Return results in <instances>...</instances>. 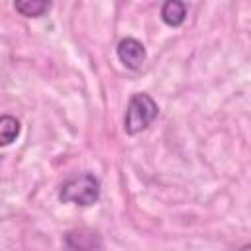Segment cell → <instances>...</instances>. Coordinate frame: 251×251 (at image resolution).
<instances>
[{
	"instance_id": "cell-2",
	"label": "cell",
	"mask_w": 251,
	"mask_h": 251,
	"mask_svg": "<svg viewBox=\"0 0 251 251\" xmlns=\"http://www.w3.org/2000/svg\"><path fill=\"white\" fill-rule=\"evenodd\" d=\"M159 114V106L157 102L145 94V92H137L129 98L127 110H126V120H124V127L129 135H135L139 131H143L145 127H149L155 118Z\"/></svg>"
},
{
	"instance_id": "cell-1",
	"label": "cell",
	"mask_w": 251,
	"mask_h": 251,
	"mask_svg": "<svg viewBox=\"0 0 251 251\" xmlns=\"http://www.w3.org/2000/svg\"><path fill=\"white\" fill-rule=\"evenodd\" d=\"M100 198V180L90 173H80L63 182L59 190V200L65 204L90 206Z\"/></svg>"
},
{
	"instance_id": "cell-3",
	"label": "cell",
	"mask_w": 251,
	"mask_h": 251,
	"mask_svg": "<svg viewBox=\"0 0 251 251\" xmlns=\"http://www.w3.org/2000/svg\"><path fill=\"white\" fill-rule=\"evenodd\" d=\"M118 59L131 71H139L147 59V53H145V47L141 41L133 39V37H126L118 43Z\"/></svg>"
},
{
	"instance_id": "cell-5",
	"label": "cell",
	"mask_w": 251,
	"mask_h": 251,
	"mask_svg": "<svg viewBox=\"0 0 251 251\" xmlns=\"http://www.w3.org/2000/svg\"><path fill=\"white\" fill-rule=\"evenodd\" d=\"M161 18H163V22L167 25L178 27L184 22V18H186V6H184V2H178V0L165 2L163 8H161Z\"/></svg>"
},
{
	"instance_id": "cell-4",
	"label": "cell",
	"mask_w": 251,
	"mask_h": 251,
	"mask_svg": "<svg viewBox=\"0 0 251 251\" xmlns=\"http://www.w3.org/2000/svg\"><path fill=\"white\" fill-rule=\"evenodd\" d=\"M65 245L69 251H100L102 239L96 231L80 227V229H73L65 235Z\"/></svg>"
},
{
	"instance_id": "cell-6",
	"label": "cell",
	"mask_w": 251,
	"mask_h": 251,
	"mask_svg": "<svg viewBox=\"0 0 251 251\" xmlns=\"http://www.w3.org/2000/svg\"><path fill=\"white\" fill-rule=\"evenodd\" d=\"M18 135H20V122L10 114L0 116V147L10 145L12 141H16Z\"/></svg>"
},
{
	"instance_id": "cell-7",
	"label": "cell",
	"mask_w": 251,
	"mask_h": 251,
	"mask_svg": "<svg viewBox=\"0 0 251 251\" xmlns=\"http://www.w3.org/2000/svg\"><path fill=\"white\" fill-rule=\"evenodd\" d=\"M14 8L25 18H39L45 12H49L51 4L41 2V0H18V2H14Z\"/></svg>"
},
{
	"instance_id": "cell-8",
	"label": "cell",
	"mask_w": 251,
	"mask_h": 251,
	"mask_svg": "<svg viewBox=\"0 0 251 251\" xmlns=\"http://www.w3.org/2000/svg\"><path fill=\"white\" fill-rule=\"evenodd\" d=\"M239 251H251V247H249V245H243V247H241Z\"/></svg>"
}]
</instances>
